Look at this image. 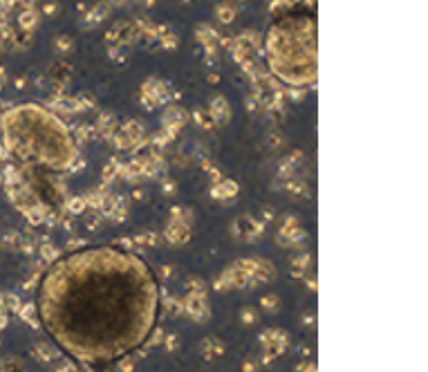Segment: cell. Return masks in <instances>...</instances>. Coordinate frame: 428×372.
Wrapping results in <instances>:
<instances>
[{
	"label": "cell",
	"mask_w": 428,
	"mask_h": 372,
	"mask_svg": "<svg viewBox=\"0 0 428 372\" xmlns=\"http://www.w3.org/2000/svg\"><path fill=\"white\" fill-rule=\"evenodd\" d=\"M23 23H25V27H32L34 23H36V14H34V11H27V14H23Z\"/></svg>",
	"instance_id": "obj_9"
},
{
	"label": "cell",
	"mask_w": 428,
	"mask_h": 372,
	"mask_svg": "<svg viewBox=\"0 0 428 372\" xmlns=\"http://www.w3.org/2000/svg\"><path fill=\"white\" fill-rule=\"evenodd\" d=\"M269 68L289 88L316 83V21L312 14H287L269 29L267 41Z\"/></svg>",
	"instance_id": "obj_3"
},
{
	"label": "cell",
	"mask_w": 428,
	"mask_h": 372,
	"mask_svg": "<svg viewBox=\"0 0 428 372\" xmlns=\"http://www.w3.org/2000/svg\"><path fill=\"white\" fill-rule=\"evenodd\" d=\"M25 2H27V5H32V2H34V0H25Z\"/></svg>",
	"instance_id": "obj_11"
},
{
	"label": "cell",
	"mask_w": 428,
	"mask_h": 372,
	"mask_svg": "<svg viewBox=\"0 0 428 372\" xmlns=\"http://www.w3.org/2000/svg\"><path fill=\"white\" fill-rule=\"evenodd\" d=\"M215 14L222 23H231L233 18H236V7H233L231 2H222V5H217Z\"/></svg>",
	"instance_id": "obj_7"
},
{
	"label": "cell",
	"mask_w": 428,
	"mask_h": 372,
	"mask_svg": "<svg viewBox=\"0 0 428 372\" xmlns=\"http://www.w3.org/2000/svg\"><path fill=\"white\" fill-rule=\"evenodd\" d=\"M162 289L143 258L115 245L61 256L36 289V316L58 350L88 368H108L148 341Z\"/></svg>",
	"instance_id": "obj_1"
},
{
	"label": "cell",
	"mask_w": 428,
	"mask_h": 372,
	"mask_svg": "<svg viewBox=\"0 0 428 372\" xmlns=\"http://www.w3.org/2000/svg\"><path fill=\"white\" fill-rule=\"evenodd\" d=\"M5 148L29 168L68 170L76 160V144L63 121L41 106L11 108L0 119Z\"/></svg>",
	"instance_id": "obj_2"
},
{
	"label": "cell",
	"mask_w": 428,
	"mask_h": 372,
	"mask_svg": "<svg viewBox=\"0 0 428 372\" xmlns=\"http://www.w3.org/2000/svg\"><path fill=\"white\" fill-rule=\"evenodd\" d=\"M197 38H200V43L204 45V47H215V43H217V34L213 32L209 25H200L197 27Z\"/></svg>",
	"instance_id": "obj_5"
},
{
	"label": "cell",
	"mask_w": 428,
	"mask_h": 372,
	"mask_svg": "<svg viewBox=\"0 0 428 372\" xmlns=\"http://www.w3.org/2000/svg\"><path fill=\"white\" fill-rule=\"evenodd\" d=\"M209 115H211L213 121L227 123V121H229V115H231V110H229V103L224 101L222 96H215V99L211 101V110H209Z\"/></svg>",
	"instance_id": "obj_4"
},
{
	"label": "cell",
	"mask_w": 428,
	"mask_h": 372,
	"mask_svg": "<svg viewBox=\"0 0 428 372\" xmlns=\"http://www.w3.org/2000/svg\"><path fill=\"white\" fill-rule=\"evenodd\" d=\"M45 11H48V14H54V11H56V7H54V5H48V9H45Z\"/></svg>",
	"instance_id": "obj_10"
},
{
	"label": "cell",
	"mask_w": 428,
	"mask_h": 372,
	"mask_svg": "<svg viewBox=\"0 0 428 372\" xmlns=\"http://www.w3.org/2000/svg\"><path fill=\"white\" fill-rule=\"evenodd\" d=\"M184 121H186V112L184 110H180V108H168V110H166V117H164L166 126L177 128V126H182Z\"/></svg>",
	"instance_id": "obj_6"
},
{
	"label": "cell",
	"mask_w": 428,
	"mask_h": 372,
	"mask_svg": "<svg viewBox=\"0 0 428 372\" xmlns=\"http://www.w3.org/2000/svg\"><path fill=\"white\" fill-rule=\"evenodd\" d=\"M56 47L61 49V52H70V49L74 47V45H72V41H70L68 36H61V38L56 41Z\"/></svg>",
	"instance_id": "obj_8"
}]
</instances>
